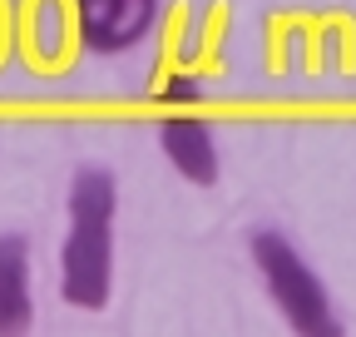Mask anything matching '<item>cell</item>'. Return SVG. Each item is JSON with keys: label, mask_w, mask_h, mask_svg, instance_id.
<instances>
[{"label": "cell", "mask_w": 356, "mask_h": 337, "mask_svg": "<svg viewBox=\"0 0 356 337\" xmlns=\"http://www.w3.org/2000/svg\"><path fill=\"white\" fill-rule=\"evenodd\" d=\"M35 322L30 292V243L20 233H0V337H20Z\"/></svg>", "instance_id": "5"}, {"label": "cell", "mask_w": 356, "mask_h": 337, "mask_svg": "<svg viewBox=\"0 0 356 337\" xmlns=\"http://www.w3.org/2000/svg\"><path fill=\"white\" fill-rule=\"evenodd\" d=\"M193 95H198V79H178V75H173V79L163 84V100H178V104H184V100H193Z\"/></svg>", "instance_id": "6"}, {"label": "cell", "mask_w": 356, "mask_h": 337, "mask_svg": "<svg viewBox=\"0 0 356 337\" xmlns=\"http://www.w3.org/2000/svg\"><path fill=\"white\" fill-rule=\"evenodd\" d=\"M252 263L267 283V298L282 313V322L302 337H341V318L332 308L327 283L312 273V263L297 253V243L277 228L252 233Z\"/></svg>", "instance_id": "2"}, {"label": "cell", "mask_w": 356, "mask_h": 337, "mask_svg": "<svg viewBox=\"0 0 356 337\" xmlns=\"http://www.w3.org/2000/svg\"><path fill=\"white\" fill-rule=\"evenodd\" d=\"M114 219L119 184L109 168L89 164L70 179V228L60 248V298L79 313H99L114 288Z\"/></svg>", "instance_id": "1"}, {"label": "cell", "mask_w": 356, "mask_h": 337, "mask_svg": "<svg viewBox=\"0 0 356 337\" xmlns=\"http://www.w3.org/2000/svg\"><path fill=\"white\" fill-rule=\"evenodd\" d=\"M159 149L168 154V164L188 184H198V189L218 184V139H213V124L208 119H198V114H168L159 124Z\"/></svg>", "instance_id": "4"}, {"label": "cell", "mask_w": 356, "mask_h": 337, "mask_svg": "<svg viewBox=\"0 0 356 337\" xmlns=\"http://www.w3.org/2000/svg\"><path fill=\"white\" fill-rule=\"evenodd\" d=\"M74 30L95 55L134 50L159 20V0H70Z\"/></svg>", "instance_id": "3"}]
</instances>
